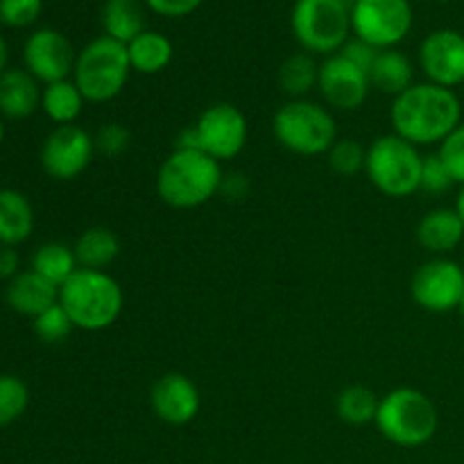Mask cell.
I'll return each instance as SVG.
<instances>
[{
	"label": "cell",
	"mask_w": 464,
	"mask_h": 464,
	"mask_svg": "<svg viewBox=\"0 0 464 464\" xmlns=\"http://www.w3.org/2000/svg\"><path fill=\"white\" fill-rule=\"evenodd\" d=\"M367 150L353 139H338L329 150V166L343 177H353L365 170Z\"/></svg>",
	"instance_id": "f546056e"
},
{
	"label": "cell",
	"mask_w": 464,
	"mask_h": 464,
	"mask_svg": "<svg viewBox=\"0 0 464 464\" xmlns=\"http://www.w3.org/2000/svg\"><path fill=\"white\" fill-rule=\"evenodd\" d=\"M381 399L376 397L374 390L365 385H349L335 399V412L343 421L352 426H365L376 420Z\"/></svg>",
	"instance_id": "4316f807"
},
{
	"label": "cell",
	"mask_w": 464,
	"mask_h": 464,
	"mask_svg": "<svg viewBox=\"0 0 464 464\" xmlns=\"http://www.w3.org/2000/svg\"><path fill=\"white\" fill-rule=\"evenodd\" d=\"M175 150H202L195 125L193 127H186V130H181V134L177 136Z\"/></svg>",
	"instance_id": "ab89813d"
},
{
	"label": "cell",
	"mask_w": 464,
	"mask_h": 464,
	"mask_svg": "<svg viewBox=\"0 0 464 464\" xmlns=\"http://www.w3.org/2000/svg\"><path fill=\"white\" fill-rule=\"evenodd\" d=\"M7 44H5V39L0 36V75H3L5 71H7Z\"/></svg>",
	"instance_id": "60d3db41"
},
{
	"label": "cell",
	"mask_w": 464,
	"mask_h": 464,
	"mask_svg": "<svg viewBox=\"0 0 464 464\" xmlns=\"http://www.w3.org/2000/svg\"><path fill=\"white\" fill-rule=\"evenodd\" d=\"M127 53H130L131 71L143 72V75H157V72L166 71L168 63L172 62L175 48L161 32L145 30L143 34L127 44Z\"/></svg>",
	"instance_id": "cb8c5ba5"
},
{
	"label": "cell",
	"mask_w": 464,
	"mask_h": 464,
	"mask_svg": "<svg viewBox=\"0 0 464 464\" xmlns=\"http://www.w3.org/2000/svg\"><path fill=\"white\" fill-rule=\"evenodd\" d=\"M34 231V208L16 188H0V245L25 243Z\"/></svg>",
	"instance_id": "ffe728a7"
},
{
	"label": "cell",
	"mask_w": 464,
	"mask_h": 464,
	"mask_svg": "<svg viewBox=\"0 0 464 464\" xmlns=\"http://www.w3.org/2000/svg\"><path fill=\"white\" fill-rule=\"evenodd\" d=\"M456 184L449 172V168L444 166L442 159L438 154H429L424 157V166H421V186L420 190H426L430 195H442L447 190H451V186Z\"/></svg>",
	"instance_id": "836d02e7"
},
{
	"label": "cell",
	"mask_w": 464,
	"mask_h": 464,
	"mask_svg": "<svg viewBox=\"0 0 464 464\" xmlns=\"http://www.w3.org/2000/svg\"><path fill=\"white\" fill-rule=\"evenodd\" d=\"M30 403V390L25 381L14 374H0V429L21 420Z\"/></svg>",
	"instance_id": "f1b7e54d"
},
{
	"label": "cell",
	"mask_w": 464,
	"mask_h": 464,
	"mask_svg": "<svg viewBox=\"0 0 464 464\" xmlns=\"http://www.w3.org/2000/svg\"><path fill=\"white\" fill-rule=\"evenodd\" d=\"M95 154L93 136L80 125H59L41 148V166L57 181L77 179L91 166Z\"/></svg>",
	"instance_id": "8fae6325"
},
{
	"label": "cell",
	"mask_w": 464,
	"mask_h": 464,
	"mask_svg": "<svg viewBox=\"0 0 464 464\" xmlns=\"http://www.w3.org/2000/svg\"><path fill=\"white\" fill-rule=\"evenodd\" d=\"M150 406L161 421L170 426H184L198 417L202 399L193 381L179 372L163 374L150 392Z\"/></svg>",
	"instance_id": "2e32d148"
},
{
	"label": "cell",
	"mask_w": 464,
	"mask_h": 464,
	"mask_svg": "<svg viewBox=\"0 0 464 464\" xmlns=\"http://www.w3.org/2000/svg\"><path fill=\"white\" fill-rule=\"evenodd\" d=\"M460 313L464 315V295H462V302H460Z\"/></svg>",
	"instance_id": "ee69618b"
},
{
	"label": "cell",
	"mask_w": 464,
	"mask_h": 464,
	"mask_svg": "<svg viewBox=\"0 0 464 464\" xmlns=\"http://www.w3.org/2000/svg\"><path fill=\"white\" fill-rule=\"evenodd\" d=\"M276 140L281 148L299 157H320L329 154L338 140V125L334 113L313 100H290L272 121Z\"/></svg>",
	"instance_id": "8992f818"
},
{
	"label": "cell",
	"mask_w": 464,
	"mask_h": 464,
	"mask_svg": "<svg viewBox=\"0 0 464 464\" xmlns=\"http://www.w3.org/2000/svg\"><path fill=\"white\" fill-rule=\"evenodd\" d=\"M32 270L44 276V279H48L50 284L57 285V288H62L80 270V263H77L75 249L68 247V245L45 243L32 256Z\"/></svg>",
	"instance_id": "484cf974"
},
{
	"label": "cell",
	"mask_w": 464,
	"mask_h": 464,
	"mask_svg": "<svg viewBox=\"0 0 464 464\" xmlns=\"http://www.w3.org/2000/svg\"><path fill=\"white\" fill-rule=\"evenodd\" d=\"M75 256L84 270H107L121 254V238L107 227L82 231L75 243Z\"/></svg>",
	"instance_id": "603a6c76"
},
{
	"label": "cell",
	"mask_w": 464,
	"mask_h": 464,
	"mask_svg": "<svg viewBox=\"0 0 464 464\" xmlns=\"http://www.w3.org/2000/svg\"><path fill=\"white\" fill-rule=\"evenodd\" d=\"M3 140H5V125L3 121H0V145H3Z\"/></svg>",
	"instance_id": "7bdbcfd3"
},
{
	"label": "cell",
	"mask_w": 464,
	"mask_h": 464,
	"mask_svg": "<svg viewBox=\"0 0 464 464\" xmlns=\"http://www.w3.org/2000/svg\"><path fill=\"white\" fill-rule=\"evenodd\" d=\"M75 329L68 317V313L63 311L62 304H54L53 308H48L45 313H41L39 317H34V334L41 343L45 344H59L71 335V331Z\"/></svg>",
	"instance_id": "4dcf8cb0"
},
{
	"label": "cell",
	"mask_w": 464,
	"mask_h": 464,
	"mask_svg": "<svg viewBox=\"0 0 464 464\" xmlns=\"http://www.w3.org/2000/svg\"><path fill=\"white\" fill-rule=\"evenodd\" d=\"M84 95H82V91L77 89L72 80L45 84L44 93H41V109H44L50 121L57 122V127L75 125L82 109H84Z\"/></svg>",
	"instance_id": "d4e9b609"
},
{
	"label": "cell",
	"mask_w": 464,
	"mask_h": 464,
	"mask_svg": "<svg viewBox=\"0 0 464 464\" xmlns=\"http://www.w3.org/2000/svg\"><path fill=\"white\" fill-rule=\"evenodd\" d=\"M104 34L121 44H130L145 32V3L140 0H107L102 5Z\"/></svg>",
	"instance_id": "7402d4cb"
},
{
	"label": "cell",
	"mask_w": 464,
	"mask_h": 464,
	"mask_svg": "<svg viewBox=\"0 0 464 464\" xmlns=\"http://www.w3.org/2000/svg\"><path fill=\"white\" fill-rule=\"evenodd\" d=\"M131 75L127 45L102 34L80 50L72 82L86 102H109L125 91Z\"/></svg>",
	"instance_id": "5b68a950"
},
{
	"label": "cell",
	"mask_w": 464,
	"mask_h": 464,
	"mask_svg": "<svg viewBox=\"0 0 464 464\" xmlns=\"http://www.w3.org/2000/svg\"><path fill=\"white\" fill-rule=\"evenodd\" d=\"M202 152L216 161H229L243 152L249 136L245 113L229 102H216L202 111L195 122Z\"/></svg>",
	"instance_id": "30bf717a"
},
{
	"label": "cell",
	"mask_w": 464,
	"mask_h": 464,
	"mask_svg": "<svg viewBox=\"0 0 464 464\" xmlns=\"http://www.w3.org/2000/svg\"><path fill=\"white\" fill-rule=\"evenodd\" d=\"M417 306L429 313H449L460 308L464 295V267L449 258H433L415 272L411 284Z\"/></svg>",
	"instance_id": "7c38bea8"
},
{
	"label": "cell",
	"mask_w": 464,
	"mask_h": 464,
	"mask_svg": "<svg viewBox=\"0 0 464 464\" xmlns=\"http://www.w3.org/2000/svg\"><path fill=\"white\" fill-rule=\"evenodd\" d=\"M317 89L331 109L338 111H356L365 104L372 84L370 75L353 66L343 54H331L320 63Z\"/></svg>",
	"instance_id": "4fadbf2b"
},
{
	"label": "cell",
	"mask_w": 464,
	"mask_h": 464,
	"mask_svg": "<svg viewBox=\"0 0 464 464\" xmlns=\"http://www.w3.org/2000/svg\"><path fill=\"white\" fill-rule=\"evenodd\" d=\"M420 66L430 84L453 89L464 84V34L456 30H435L421 41Z\"/></svg>",
	"instance_id": "9a60e30c"
},
{
	"label": "cell",
	"mask_w": 464,
	"mask_h": 464,
	"mask_svg": "<svg viewBox=\"0 0 464 464\" xmlns=\"http://www.w3.org/2000/svg\"><path fill=\"white\" fill-rule=\"evenodd\" d=\"M23 59H25V68L32 77L45 82V84H53V82L68 80V75L75 71L77 54L71 41L62 32L44 27L27 39L25 48H23Z\"/></svg>",
	"instance_id": "5bb4252c"
},
{
	"label": "cell",
	"mask_w": 464,
	"mask_h": 464,
	"mask_svg": "<svg viewBox=\"0 0 464 464\" xmlns=\"http://www.w3.org/2000/svg\"><path fill=\"white\" fill-rule=\"evenodd\" d=\"M317 75H320V66L315 59L306 53H297L293 57L285 59L279 68V86L293 100H302L317 89Z\"/></svg>",
	"instance_id": "83f0119b"
},
{
	"label": "cell",
	"mask_w": 464,
	"mask_h": 464,
	"mask_svg": "<svg viewBox=\"0 0 464 464\" xmlns=\"http://www.w3.org/2000/svg\"><path fill=\"white\" fill-rule=\"evenodd\" d=\"M464 238V222L456 208H435L417 225V240L433 254H447L456 249Z\"/></svg>",
	"instance_id": "d6986e66"
},
{
	"label": "cell",
	"mask_w": 464,
	"mask_h": 464,
	"mask_svg": "<svg viewBox=\"0 0 464 464\" xmlns=\"http://www.w3.org/2000/svg\"><path fill=\"white\" fill-rule=\"evenodd\" d=\"M145 7L166 18H184L198 12L204 0H143Z\"/></svg>",
	"instance_id": "8d00e7d4"
},
{
	"label": "cell",
	"mask_w": 464,
	"mask_h": 464,
	"mask_svg": "<svg viewBox=\"0 0 464 464\" xmlns=\"http://www.w3.org/2000/svg\"><path fill=\"white\" fill-rule=\"evenodd\" d=\"M5 302H7V306L12 311L34 320L41 313H45L54 304H59V288L54 284H50L48 279H44L41 275H36L34 270L18 272L7 284Z\"/></svg>",
	"instance_id": "e0dca14e"
},
{
	"label": "cell",
	"mask_w": 464,
	"mask_h": 464,
	"mask_svg": "<svg viewBox=\"0 0 464 464\" xmlns=\"http://www.w3.org/2000/svg\"><path fill=\"white\" fill-rule=\"evenodd\" d=\"M424 157L420 148L397 134L379 136L367 148L365 172L374 188L388 198H411L421 186Z\"/></svg>",
	"instance_id": "52a82bcc"
},
{
	"label": "cell",
	"mask_w": 464,
	"mask_h": 464,
	"mask_svg": "<svg viewBox=\"0 0 464 464\" xmlns=\"http://www.w3.org/2000/svg\"><path fill=\"white\" fill-rule=\"evenodd\" d=\"M438 157L442 159L444 166L449 168L453 181L464 186V122H460V125L440 143Z\"/></svg>",
	"instance_id": "d6a6232c"
},
{
	"label": "cell",
	"mask_w": 464,
	"mask_h": 464,
	"mask_svg": "<svg viewBox=\"0 0 464 464\" xmlns=\"http://www.w3.org/2000/svg\"><path fill=\"white\" fill-rule=\"evenodd\" d=\"M411 0H353L352 32L356 39L390 50L412 30Z\"/></svg>",
	"instance_id": "9c48e42d"
},
{
	"label": "cell",
	"mask_w": 464,
	"mask_h": 464,
	"mask_svg": "<svg viewBox=\"0 0 464 464\" xmlns=\"http://www.w3.org/2000/svg\"><path fill=\"white\" fill-rule=\"evenodd\" d=\"M59 304L82 331H104L121 317L125 295L104 270H80L59 288Z\"/></svg>",
	"instance_id": "3957f363"
},
{
	"label": "cell",
	"mask_w": 464,
	"mask_h": 464,
	"mask_svg": "<svg viewBox=\"0 0 464 464\" xmlns=\"http://www.w3.org/2000/svg\"><path fill=\"white\" fill-rule=\"evenodd\" d=\"M438 421V408L421 390L397 388L381 399L374 424L388 442L417 449L433 440Z\"/></svg>",
	"instance_id": "277c9868"
},
{
	"label": "cell",
	"mask_w": 464,
	"mask_h": 464,
	"mask_svg": "<svg viewBox=\"0 0 464 464\" xmlns=\"http://www.w3.org/2000/svg\"><path fill=\"white\" fill-rule=\"evenodd\" d=\"M372 89H379L385 95H401L403 91L415 84V68L408 54L399 53L397 48L381 50L374 66L370 71Z\"/></svg>",
	"instance_id": "44dd1931"
},
{
	"label": "cell",
	"mask_w": 464,
	"mask_h": 464,
	"mask_svg": "<svg viewBox=\"0 0 464 464\" xmlns=\"http://www.w3.org/2000/svg\"><path fill=\"white\" fill-rule=\"evenodd\" d=\"M220 161L202 150H175L161 163L157 193L172 208H198L220 193Z\"/></svg>",
	"instance_id": "7a4b0ae2"
},
{
	"label": "cell",
	"mask_w": 464,
	"mask_h": 464,
	"mask_svg": "<svg viewBox=\"0 0 464 464\" xmlns=\"http://www.w3.org/2000/svg\"><path fill=\"white\" fill-rule=\"evenodd\" d=\"M39 80L21 68H7L0 75V113L12 121L30 118L41 107Z\"/></svg>",
	"instance_id": "ac0fdd59"
},
{
	"label": "cell",
	"mask_w": 464,
	"mask_h": 464,
	"mask_svg": "<svg viewBox=\"0 0 464 464\" xmlns=\"http://www.w3.org/2000/svg\"><path fill=\"white\" fill-rule=\"evenodd\" d=\"M41 0H0V21L9 27H25L39 18Z\"/></svg>",
	"instance_id": "e575fe53"
},
{
	"label": "cell",
	"mask_w": 464,
	"mask_h": 464,
	"mask_svg": "<svg viewBox=\"0 0 464 464\" xmlns=\"http://www.w3.org/2000/svg\"><path fill=\"white\" fill-rule=\"evenodd\" d=\"M456 211H458V216H460V218H462V222H464V186H462L460 195H458V202H456Z\"/></svg>",
	"instance_id": "b9f144b4"
},
{
	"label": "cell",
	"mask_w": 464,
	"mask_h": 464,
	"mask_svg": "<svg viewBox=\"0 0 464 464\" xmlns=\"http://www.w3.org/2000/svg\"><path fill=\"white\" fill-rule=\"evenodd\" d=\"M249 190V181L243 172H229V175H222L220 193L227 199H243Z\"/></svg>",
	"instance_id": "74e56055"
},
{
	"label": "cell",
	"mask_w": 464,
	"mask_h": 464,
	"mask_svg": "<svg viewBox=\"0 0 464 464\" xmlns=\"http://www.w3.org/2000/svg\"><path fill=\"white\" fill-rule=\"evenodd\" d=\"M460 118L462 104L456 91L430 82L412 84L392 100L390 109L394 134L417 148L442 143L460 125Z\"/></svg>",
	"instance_id": "6da1fadb"
},
{
	"label": "cell",
	"mask_w": 464,
	"mask_h": 464,
	"mask_svg": "<svg viewBox=\"0 0 464 464\" xmlns=\"http://www.w3.org/2000/svg\"><path fill=\"white\" fill-rule=\"evenodd\" d=\"M293 32L306 53L338 54L352 32V7L344 0H297L293 7Z\"/></svg>",
	"instance_id": "ba28073f"
},
{
	"label": "cell",
	"mask_w": 464,
	"mask_h": 464,
	"mask_svg": "<svg viewBox=\"0 0 464 464\" xmlns=\"http://www.w3.org/2000/svg\"><path fill=\"white\" fill-rule=\"evenodd\" d=\"M379 53H381L379 48H374V45L365 44V41H361V39L347 41V44H344V48L340 50V54H343L344 59H349L353 66H358L361 71H365L367 75H370V71H372V66H374Z\"/></svg>",
	"instance_id": "d590c367"
},
{
	"label": "cell",
	"mask_w": 464,
	"mask_h": 464,
	"mask_svg": "<svg viewBox=\"0 0 464 464\" xmlns=\"http://www.w3.org/2000/svg\"><path fill=\"white\" fill-rule=\"evenodd\" d=\"M18 266H21V258L18 252L9 245H0V279H9L18 275Z\"/></svg>",
	"instance_id": "f35d334b"
},
{
	"label": "cell",
	"mask_w": 464,
	"mask_h": 464,
	"mask_svg": "<svg viewBox=\"0 0 464 464\" xmlns=\"http://www.w3.org/2000/svg\"><path fill=\"white\" fill-rule=\"evenodd\" d=\"M95 152L102 154V157L118 159L130 150L131 145V134L125 125L121 122H107L98 130V134L93 136Z\"/></svg>",
	"instance_id": "1f68e13d"
}]
</instances>
